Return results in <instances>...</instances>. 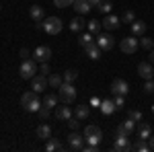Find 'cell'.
Wrapping results in <instances>:
<instances>
[{"mask_svg":"<svg viewBox=\"0 0 154 152\" xmlns=\"http://www.w3.org/2000/svg\"><path fill=\"white\" fill-rule=\"evenodd\" d=\"M97 8H99V12H103V14H109L111 8H113V4H111L109 0H101V2L97 4Z\"/></svg>","mask_w":154,"mask_h":152,"instance_id":"obj_29","label":"cell"},{"mask_svg":"<svg viewBox=\"0 0 154 152\" xmlns=\"http://www.w3.org/2000/svg\"><path fill=\"white\" fill-rule=\"evenodd\" d=\"M130 117L134 119V121H142V111L134 109V111H130Z\"/></svg>","mask_w":154,"mask_h":152,"instance_id":"obj_41","label":"cell"},{"mask_svg":"<svg viewBox=\"0 0 154 152\" xmlns=\"http://www.w3.org/2000/svg\"><path fill=\"white\" fill-rule=\"evenodd\" d=\"M84 49H86V56H88L91 60H99V58H101V54H103V49L97 45V43H88Z\"/></svg>","mask_w":154,"mask_h":152,"instance_id":"obj_17","label":"cell"},{"mask_svg":"<svg viewBox=\"0 0 154 152\" xmlns=\"http://www.w3.org/2000/svg\"><path fill=\"white\" fill-rule=\"evenodd\" d=\"M78 41H80V45H82V47H86L88 43H93V33H91V31H88V33H82Z\"/></svg>","mask_w":154,"mask_h":152,"instance_id":"obj_33","label":"cell"},{"mask_svg":"<svg viewBox=\"0 0 154 152\" xmlns=\"http://www.w3.org/2000/svg\"><path fill=\"white\" fill-rule=\"evenodd\" d=\"M113 103H115V109H121V107L125 105V101H123V95H115Z\"/></svg>","mask_w":154,"mask_h":152,"instance_id":"obj_38","label":"cell"},{"mask_svg":"<svg viewBox=\"0 0 154 152\" xmlns=\"http://www.w3.org/2000/svg\"><path fill=\"white\" fill-rule=\"evenodd\" d=\"M19 72H21V78H23V80H31V78L37 74V62L35 60H29V58L23 60Z\"/></svg>","mask_w":154,"mask_h":152,"instance_id":"obj_4","label":"cell"},{"mask_svg":"<svg viewBox=\"0 0 154 152\" xmlns=\"http://www.w3.org/2000/svg\"><path fill=\"white\" fill-rule=\"evenodd\" d=\"M37 113H39V117H41V119H48V117H49V107L41 105V107H39V111H37Z\"/></svg>","mask_w":154,"mask_h":152,"instance_id":"obj_39","label":"cell"},{"mask_svg":"<svg viewBox=\"0 0 154 152\" xmlns=\"http://www.w3.org/2000/svg\"><path fill=\"white\" fill-rule=\"evenodd\" d=\"M76 76H78V72H76V70H66L62 78H64V82H74V80H76Z\"/></svg>","mask_w":154,"mask_h":152,"instance_id":"obj_34","label":"cell"},{"mask_svg":"<svg viewBox=\"0 0 154 152\" xmlns=\"http://www.w3.org/2000/svg\"><path fill=\"white\" fill-rule=\"evenodd\" d=\"M88 113H91V105H78L76 107V117H78L80 121H84V119L88 117Z\"/></svg>","mask_w":154,"mask_h":152,"instance_id":"obj_24","label":"cell"},{"mask_svg":"<svg viewBox=\"0 0 154 152\" xmlns=\"http://www.w3.org/2000/svg\"><path fill=\"white\" fill-rule=\"evenodd\" d=\"M84 136H80L76 129H72V134L68 136V146H70V150H80L84 146Z\"/></svg>","mask_w":154,"mask_h":152,"instance_id":"obj_8","label":"cell"},{"mask_svg":"<svg viewBox=\"0 0 154 152\" xmlns=\"http://www.w3.org/2000/svg\"><path fill=\"white\" fill-rule=\"evenodd\" d=\"M115 150H130L131 144L128 142V136H123V134H117V138H115V146H113Z\"/></svg>","mask_w":154,"mask_h":152,"instance_id":"obj_16","label":"cell"},{"mask_svg":"<svg viewBox=\"0 0 154 152\" xmlns=\"http://www.w3.org/2000/svg\"><path fill=\"white\" fill-rule=\"evenodd\" d=\"M119 47H121L123 54H136L138 51V39L136 37H123Z\"/></svg>","mask_w":154,"mask_h":152,"instance_id":"obj_7","label":"cell"},{"mask_svg":"<svg viewBox=\"0 0 154 152\" xmlns=\"http://www.w3.org/2000/svg\"><path fill=\"white\" fill-rule=\"evenodd\" d=\"M72 8L78 12V14H86V12L93 8V4L88 2V0H74V4H72Z\"/></svg>","mask_w":154,"mask_h":152,"instance_id":"obj_15","label":"cell"},{"mask_svg":"<svg viewBox=\"0 0 154 152\" xmlns=\"http://www.w3.org/2000/svg\"><path fill=\"white\" fill-rule=\"evenodd\" d=\"M150 136H152V128H150L148 123H140V126H138V138H140V140H148Z\"/></svg>","mask_w":154,"mask_h":152,"instance_id":"obj_20","label":"cell"},{"mask_svg":"<svg viewBox=\"0 0 154 152\" xmlns=\"http://www.w3.org/2000/svg\"><path fill=\"white\" fill-rule=\"evenodd\" d=\"M48 82H49V86H54V88H60V86H62V82H64V78H62V76H58V74H49Z\"/></svg>","mask_w":154,"mask_h":152,"instance_id":"obj_30","label":"cell"},{"mask_svg":"<svg viewBox=\"0 0 154 152\" xmlns=\"http://www.w3.org/2000/svg\"><path fill=\"white\" fill-rule=\"evenodd\" d=\"M101 27H103V23L97 21V19L88 21V31H91V33H101Z\"/></svg>","mask_w":154,"mask_h":152,"instance_id":"obj_31","label":"cell"},{"mask_svg":"<svg viewBox=\"0 0 154 152\" xmlns=\"http://www.w3.org/2000/svg\"><path fill=\"white\" fill-rule=\"evenodd\" d=\"M49 58H51V47H48V45H39L33 51V60L35 62H49Z\"/></svg>","mask_w":154,"mask_h":152,"instance_id":"obj_9","label":"cell"},{"mask_svg":"<svg viewBox=\"0 0 154 152\" xmlns=\"http://www.w3.org/2000/svg\"><path fill=\"white\" fill-rule=\"evenodd\" d=\"M119 25H121V19L115 17V14H107L105 21H103V27H105L107 31H113V29H117Z\"/></svg>","mask_w":154,"mask_h":152,"instance_id":"obj_14","label":"cell"},{"mask_svg":"<svg viewBox=\"0 0 154 152\" xmlns=\"http://www.w3.org/2000/svg\"><path fill=\"white\" fill-rule=\"evenodd\" d=\"M148 146H150V150H154V134L148 138Z\"/></svg>","mask_w":154,"mask_h":152,"instance_id":"obj_44","label":"cell"},{"mask_svg":"<svg viewBox=\"0 0 154 152\" xmlns=\"http://www.w3.org/2000/svg\"><path fill=\"white\" fill-rule=\"evenodd\" d=\"M97 45L101 47L103 51H109V49H113V45H115V37L109 35V33H99L97 35Z\"/></svg>","mask_w":154,"mask_h":152,"instance_id":"obj_6","label":"cell"},{"mask_svg":"<svg viewBox=\"0 0 154 152\" xmlns=\"http://www.w3.org/2000/svg\"><path fill=\"white\" fill-rule=\"evenodd\" d=\"M48 76H43V74H39V76H33V78H31V88H33V91H35V93H43V91H45V88H48Z\"/></svg>","mask_w":154,"mask_h":152,"instance_id":"obj_10","label":"cell"},{"mask_svg":"<svg viewBox=\"0 0 154 152\" xmlns=\"http://www.w3.org/2000/svg\"><path fill=\"white\" fill-rule=\"evenodd\" d=\"M45 150H48V152L62 150V144L58 142V138H49V140H48V144H45Z\"/></svg>","mask_w":154,"mask_h":152,"instance_id":"obj_28","label":"cell"},{"mask_svg":"<svg viewBox=\"0 0 154 152\" xmlns=\"http://www.w3.org/2000/svg\"><path fill=\"white\" fill-rule=\"evenodd\" d=\"M58 97H60L62 103L70 105L72 101L76 99V88L72 86V82H62V86L58 88Z\"/></svg>","mask_w":154,"mask_h":152,"instance_id":"obj_2","label":"cell"},{"mask_svg":"<svg viewBox=\"0 0 154 152\" xmlns=\"http://www.w3.org/2000/svg\"><path fill=\"white\" fill-rule=\"evenodd\" d=\"M109 91L113 95H123V97H125L128 91H130V84L125 80H121V78H115V80L111 82V88H109Z\"/></svg>","mask_w":154,"mask_h":152,"instance_id":"obj_11","label":"cell"},{"mask_svg":"<svg viewBox=\"0 0 154 152\" xmlns=\"http://www.w3.org/2000/svg\"><path fill=\"white\" fill-rule=\"evenodd\" d=\"M119 19H121V23H130L131 25L134 21H136V14H134V11H125Z\"/></svg>","mask_w":154,"mask_h":152,"instance_id":"obj_32","label":"cell"},{"mask_svg":"<svg viewBox=\"0 0 154 152\" xmlns=\"http://www.w3.org/2000/svg\"><path fill=\"white\" fill-rule=\"evenodd\" d=\"M131 33H134V35H144V33H146V23L140 21V19H136V21L131 23Z\"/></svg>","mask_w":154,"mask_h":152,"instance_id":"obj_22","label":"cell"},{"mask_svg":"<svg viewBox=\"0 0 154 152\" xmlns=\"http://www.w3.org/2000/svg\"><path fill=\"white\" fill-rule=\"evenodd\" d=\"M39 74H43V76H48V74H49V66H48V62H43V64H41V70H39Z\"/></svg>","mask_w":154,"mask_h":152,"instance_id":"obj_42","label":"cell"},{"mask_svg":"<svg viewBox=\"0 0 154 152\" xmlns=\"http://www.w3.org/2000/svg\"><path fill=\"white\" fill-rule=\"evenodd\" d=\"M56 117H58L60 121H68V119L72 117L70 107H68V105H60L58 109H56Z\"/></svg>","mask_w":154,"mask_h":152,"instance_id":"obj_18","label":"cell"},{"mask_svg":"<svg viewBox=\"0 0 154 152\" xmlns=\"http://www.w3.org/2000/svg\"><path fill=\"white\" fill-rule=\"evenodd\" d=\"M140 45H142L144 49H148V51H150V49L154 47V41L150 39V37H142V41H140Z\"/></svg>","mask_w":154,"mask_h":152,"instance_id":"obj_35","label":"cell"},{"mask_svg":"<svg viewBox=\"0 0 154 152\" xmlns=\"http://www.w3.org/2000/svg\"><path fill=\"white\" fill-rule=\"evenodd\" d=\"M60 103V97H56V95H45V99H43V105L49 107V109H56V105Z\"/></svg>","mask_w":154,"mask_h":152,"instance_id":"obj_25","label":"cell"},{"mask_svg":"<svg viewBox=\"0 0 154 152\" xmlns=\"http://www.w3.org/2000/svg\"><path fill=\"white\" fill-rule=\"evenodd\" d=\"M144 93H154V78L152 80H146V84H144Z\"/></svg>","mask_w":154,"mask_h":152,"instance_id":"obj_40","label":"cell"},{"mask_svg":"<svg viewBox=\"0 0 154 152\" xmlns=\"http://www.w3.org/2000/svg\"><path fill=\"white\" fill-rule=\"evenodd\" d=\"M78 126H80V119L78 117H70L68 119V128L70 129H78Z\"/></svg>","mask_w":154,"mask_h":152,"instance_id":"obj_37","label":"cell"},{"mask_svg":"<svg viewBox=\"0 0 154 152\" xmlns=\"http://www.w3.org/2000/svg\"><path fill=\"white\" fill-rule=\"evenodd\" d=\"M136 132V121L131 119V117H128V119H123L121 123L117 126V134H123V136H131Z\"/></svg>","mask_w":154,"mask_h":152,"instance_id":"obj_12","label":"cell"},{"mask_svg":"<svg viewBox=\"0 0 154 152\" xmlns=\"http://www.w3.org/2000/svg\"><path fill=\"white\" fill-rule=\"evenodd\" d=\"M37 138H39V140H45V142L51 138V128H49L48 123H43V126L37 128Z\"/></svg>","mask_w":154,"mask_h":152,"instance_id":"obj_19","label":"cell"},{"mask_svg":"<svg viewBox=\"0 0 154 152\" xmlns=\"http://www.w3.org/2000/svg\"><path fill=\"white\" fill-rule=\"evenodd\" d=\"M88 2H91V4H93V6H97V4H99V2H101V0H88Z\"/></svg>","mask_w":154,"mask_h":152,"instance_id":"obj_47","label":"cell"},{"mask_svg":"<svg viewBox=\"0 0 154 152\" xmlns=\"http://www.w3.org/2000/svg\"><path fill=\"white\" fill-rule=\"evenodd\" d=\"M29 14H31V19H33L35 23H41V19H43V8H41L39 4H33V6L29 8Z\"/></svg>","mask_w":154,"mask_h":152,"instance_id":"obj_21","label":"cell"},{"mask_svg":"<svg viewBox=\"0 0 154 152\" xmlns=\"http://www.w3.org/2000/svg\"><path fill=\"white\" fill-rule=\"evenodd\" d=\"M84 140L88 142V144H101L103 140V132L99 126H86L84 128Z\"/></svg>","mask_w":154,"mask_h":152,"instance_id":"obj_5","label":"cell"},{"mask_svg":"<svg viewBox=\"0 0 154 152\" xmlns=\"http://www.w3.org/2000/svg\"><path fill=\"white\" fill-rule=\"evenodd\" d=\"M101 111H103L105 115H111V113L117 111V109H115V103H113V101L105 99V101H101Z\"/></svg>","mask_w":154,"mask_h":152,"instance_id":"obj_23","label":"cell"},{"mask_svg":"<svg viewBox=\"0 0 154 152\" xmlns=\"http://www.w3.org/2000/svg\"><path fill=\"white\" fill-rule=\"evenodd\" d=\"M21 105H23L25 111H29V113H37V111H39V107L43 105V103H39L37 93L31 88V91L23 93V97H21Z\"/></svg>","mask_w":154,"mask_h":152,"instance_id":"obj_1","label":"cell"},{"mask_svg":"<svg viewBox=\"0 0 154 152\" xmlns=\"http://www.w3.org/2000/svg\"><path fill=\"white\" fill-rule=\"evenodd\" d=\"M54 4L58 8H66V6H72L74 4V0H54Z\"/></svg>","mask_w":154,"mask_h":152,"instance_id":"obj_36","label":"cell"},{"mask_svg":"<svg viewBox=\"0 0 154 152\" xmlns=\"http://www.w3.org/2000/svg\"><path fill=\"white\" fill-rule=\"evenodd\" d=\"M41 29L45 33H49V35H58L60 31L64 29V23H62V19H58V17H49V19H45L41 23Z\"/></svg>","mask_w":154,"mask_h":152,"instance_id":"obj_3","label":"cell"},{"mask_svg":"<svg viewBox=\"0 0 154 152\" xmlns=\"http://www.w3.org/2000/svg\"><path fill=\"white\" fill-rule=\"evenodd\" d=\"M148 60H150V64H154V47L150 49V56H148Z\"/></svg>","mask_w":154,"mask_h":152,"instance_id":"obj_46","label":"cell"},{"mask_svg":"<svg viewBox=\"0 0 154 152\" xmlns=\"http://www.w3.org/2000/svg\"><path fill=\"white\" fill-rule=\"evenodd\" d=\"M138 76H142L144 80H152L154 78V68L150 62H142L138 64Z\"/></svg>","mask_w":154,"mask_h":152,"instance_id":"obj_13","label":"cell"},{"mask_svg":"<svg viewBox=\"0 0 154 152\" xmlns=\"http://www.w3.org/2000/svg\"><path fill=\"white\" fill-rule=\"evenodd\" d=\"M91 105H93V107H101V101H99V99H97V97H95V99L91 101Z\"/></svg>","mask_w":154,"mask_h":152,"instance_id":"obj_45","label":"cell"},{"mask_svg":"<svg viewBox=\"0 0 154 152\" xmlns=\"http://www.w3.org/2000/svg\"><path fill=\"white\" fill-rule=\"evenodd\" d=\"M84 19H80V17H76V19H72L70 21V31H82L84 29Z\"/></svg>","mask_w":154,"mask_h":152,"instance_id":"obj_27","label":"cell"},{"mask_svg":"<svg viewBox=\"0 0 154 152\" xmlns=\"http://www.w3.org/2000/svg\"><path fill=\"white\" fill-rule=\"evenodd\" d=\"M130 150H136V152H138V150H140V152H148V150H150V146H148V142H146V140H140V138H138V142H136V144H131Z\"/></svg>","mask_w":154,"mask_h":152,"instance_id":"obj_26","label":"cell"},{"mask_svg":"<svg viewBox=\"0 0 154 152\" xmlns=\"http://www.w3.org/2000/svg\"><path fill=\"white\" fill-rule=\"evenodd\" d=\"M21 58H23V60L29 58V49H27V47H23V49H21Z\"/></svg>","mask_w":154,"mask_h":152,"instance_id":"obj_43","label":"cell"}]
</instances>
